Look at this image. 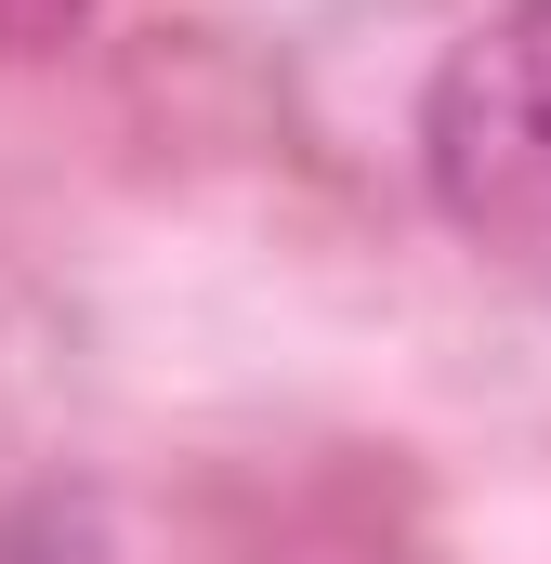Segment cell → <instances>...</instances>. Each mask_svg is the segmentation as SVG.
Here are the masks:
<instances>
[{
    "mask_svg": "<svg viewBox=\"0 0 551 564\" xmlns=\"http://www.w3.org/2000/svg\"><path fill=\"white\" fill-rule=\"evenodd\" d=\"M0 564H119V552H106V512H93V499L40 486V499L0 512Z\"/></svg>",
    "mask_w": 551,
    "mask_h": 564,
    "instance_id": "7a4b0ae2",
    "label": "cell"
},
{
    "mask_svg": "<svg viewBox=\"0 0 551 564\" xmlns=\"http://www.w3.org/2000/svg\"><path fill=\"white\" fill-rule=\"evenodd\" d=\"M420 184L473 250L551 263V0H499L420 93Z\"/></svg>",
    "mask_w": 551,
    "mask_h": 564,
    "instance_id": "6da1fadb",
    "label": "cell"
},
{
    "mask_svg": "<svg viewBox=\"0 0 551 564\" xmlns=\"http://www.w3.org/2000/svg\"><path fill=\"white\" fill-rule=\"evenodd\" d=\"M79 13H93V0H0V53H53Z\"/></svg>",
    "mask_w": 551,
    "mask_h": 564,
    "instance_id": "3957f363",
    "label": "cell"
}]
</instances>
